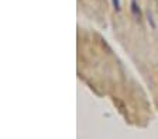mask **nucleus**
<instances>
[{
    "label": "nucleus",
    "instance_id": "obj_1",
    "mask_svg": "<svg viewBox=\"0 0 158 139\" xmlns=\"http://www.w3.org/2000/svg\"><path fill=\"white\" fill-rule=\"evenodd\" d=\"M130 11H131V14L135 17V18H140L141 10H140V6H138L137 0H131V2H130Z\"/></svg>",
    "mask_w": 158,
    "mask_h": 139
},
{
    "label": "nucleus",
    "instance_id": "obj_2",
    "mask_svg": "<svg viewBox=\"0 0 158 139\" xmlns=\"http://www.w3.org/2000/svg\"><path fill=\"white\" fill-rule=\"evenodd\" d=\"M112 4L114 7V10H117V11L122 9V2L120 0H112Z\"/></svg>",
    "mask_w": 158,
    "mask_h": 139
},
{
    "label": "nucleus",
    "instance_id": "obj_3",
    "mask_svg": "<svg viewBox=\"0 0 158 139\" xmlns=\"http://www.w3.org/2000/svg\"><path fill=\"white\" fill-rule=\"evenodd\" d=\"M148 23L151 24V27H152V28H154V27H155V23H154V20H152V16H151V14H150V13H148Z\"/></svg>",
    "mask_w": 158,
    "mask_h": 139
}]
</instances>
